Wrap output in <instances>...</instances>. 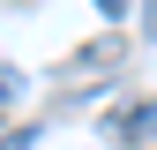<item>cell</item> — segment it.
Masks as SVG:
<instances>
[{
  "label": "cell",
  "instance_id": "1",
  "mask_svg": "<svg viewBox=\"0 0 157 150\" xmlns=\"http://www.w3.org/2000/svg\"><path fill=\"white\" fill-rule=\"evenodd\" d=\"M150 128H157V105H120V112H112V135H120V143L150 135Z\"/></svg>",
  "mask_w": 157,
  "mask_h": 150
},
{
  "label": "cell",
  "instance_id": "2",
  "mask_svg": "<svg viewBox=\"0 0 157 150\" xmlns=\"http://www.w3.org/2000/svg\"><path fill=\"white\" fill-rule=\"evenodd\" d=\"M23 90H30V75H23V68H8V60H0V105H15V98H23Z\"/></svg>",
  "mask_w": 157,
  "mask_h": 150
},
{
  "label": "cell",
  "instance_id": "3",
  "mask_svg": "<svg viewBox=\"0 0 157 150\" xmlns=\"http://www.w3.org/2000/svg\"><path fill=\"white\" fill-rule=\"evenodd\" d=\"M37 135H30V128H15V135H0V150H30Z\"/></svg>",
  "mask_w": 157,
  "mask_h": 150
},
{
  "label": "cell",
  "instance_id": "4",
  "mask_svg": "<svg viewBox=\"0 0 157 150\" xmlns=\"http://www.w3.org/2000/svg\"><path fill=\"white\" fill-rule=\"evenodd\" d=\"M97 8H105V15H127V0H97Z\"/></svg>",
  "mask_w": 157,
  "mask_h": 150
}]
</instances>
